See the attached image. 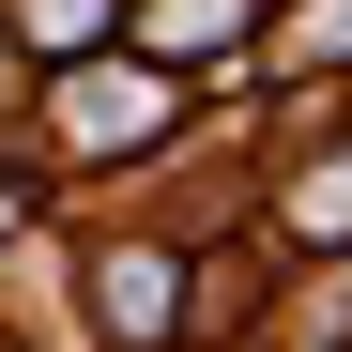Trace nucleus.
<instances>
[{"label": "nucleus", "instance_id": "obj_1", "mask_svg": "<svg viewBox=\"0 0 352 352\" xmlns=\"http://www.w3.org/2000/svg\"><path fill=\"white\" fill-rule=\"evenodd\" d=\"M153 123H168V92H153V77H123V92L92 77V92H77V138H153Z\"/></svg>", "mask_w": 352, "mask_h": 352}, {"label": "nucleus", "instance_id": "obj_2", "mask_svg": "<svg viewBox=\"0 0 352 352\" xmlns=\"http://www.w3.org/2000/svg\"><path fill=\"white\" fill-rule=\"evenodd\" d=\"M107 322H123V337H168V261H107Z\"/></svg>", "mask_w": 352, "mask_h": 352}]
</instances>
